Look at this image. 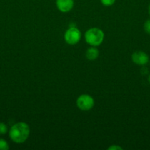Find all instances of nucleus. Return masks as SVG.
Returning <instances> with one entry per match:
<instances>
[{
	"label": "nucleus",
	"mask_w": 150,
	"mask_h": 150,
	"mask_svg": "<svg viewBox=\"0 0 150 150\" xmlns=\"http://www.w3.org/2000/svg\"><path fill=\"white\" fill-rule=\"evenodd\" d=\"M148 12H149V14L150 16V4L149 5V8H148Z\"/></svg>",
	"instance_id": "ddd939ff"
},
{
	"label": "nucleus",
	"mask_w": 150,
	"mask_h": 150,
	"mask_svg": "<svg viewBox=\"0 0 150 150\" xmlns=\"http://www.w3.org/2000/svg\"><path fill=\"white\" fill-rule=\"evenodd\" d=\"M132 61L138 65H146L149 61L148 54L142 51H135L132 54Z\"/></svg>",
	"instance_id": "39448f33"
},
{
	"label": "nucleus",
	"mask_w": 150,
	"mask_h": 150,
	"mask_svg": "<svg viewBox=\"0 0 150 150\" xmlns=\"http://www.w3.org/2000/svg\"><path fill=\"white\" fill-rule=\"evenodd\" d=\"M30 129L26 123L21 122L16 123L10 127L9 130V136L13 142L21 144L26 142L29 138Z\"/></svg>",
	"instance_id": "f257e3e1"
},
{
	"label": "nucleus",
	"mask_w": 150,
	"mask_h": 150,
	"mask_svg": "<svg viewBox=\"0 0 150 150\" xmlns=\"http://www.w3.org/2000/svg\"><path fill=\"white\" fill-rule=\"evenodd\" d=\"M116 149H119V150H122V147L119 146H116V145H113V146H110L108 148V150H116Z\"/></svg>",
	"instance_id": "f8f14e48"
},
{
	"label": "nucleus",
	"mask_w": 150,
	"mask_h": 150,
	"mask_svg": "<svg viewBox=\"0 0 150 150\" xmlns=\"http://www.w3.org/2000/svg\"><path fill=\"white\" fill-rule=\"evenodd\" d=\"M76 105L80 110L87 111L91 110L94 105V100L91 95H82L76 100Z\"/></svg>",
	"instance_id": "20e7f679"
},
{
	"label": "nucleus",
	"mask_w": 150,
	"mask_h": 150,
	"mask_svg": "<svg viewBox=\"0 0 150 150\" xmlns=\"http://www.w3.org/2000/svg\"><path fill=\"white\" fill-rule=\"evenodd\" d=\"M64 39L69 45H75L78 43L81 39V32L75 26L70 27L66 30L64 35Z\"/></svg>",
	"instance_id": "7ed1b4c3"
},
{
	"label": "nucleus",
	"mask_w": 150,
	"mask_h": 150,
	"mask_svg": "<svg viewBox=\"0 0 150 150\" xmlns=\"http://www.w3.org/2000/svg\"><path fill=\"white\" fill-rule=\"evenodd\" d=\"M99 51L96 48L92 46L86 51V57L89 60H95L99 57Z\"/></svg>",
	"instance_id": "0eeeda50"
},
{
	"label": "nucleus",
	"mask_w": 150,
	"mask_h": 150,
	"mask_svg": "<svg viewBox=\"0 0 150 150\" xmlns=\"http://www.w3.org/2000/svg\"><path fill=\"white\" fill-rule=\"evenodd\" d=\"M7 126L3 122H0V135H4L7 133Z\"/></svg>",
	"instance_id": "1a4fd4ad"
},
{
	"label": "nucleus",
	"mask_w": 150,
	"mask_h": 150,
	"mask_svg": "<svg viewBox=\"0 0 150 150\" xmlns=\"http://www.w3.org/2000/svg\"><path fill=\"white\" fill-rule=\"evenodd\" d=\"M74 0H56V6L62 13H68L74 7Z\"/></svg>",
	"instance_id": "423d86ee"
},
{
	"label": "nucleus",
	"mask_w": 150,
	"mask_h": 150,
	"mask_svg": "<svg viewBox=\"0 0 150 150\" xmlns=\"http://www.w3.org/2000/svg\"><path fill=\"white\" fill-rule=\"evenodd\" d=\"M104 38V34L99 28H91L85 34V39L87 43L94 47L99 46L102 43Z\"/></svg>",
	"instance_id": "f03ea898"
},
{
	"label": "nucleus",
	"mask_w": 150,
	"mask_h": 150,
	"mask_svg": "<svg viewBox=\"0 0 150 150\" xmlns=\"http://www.w3.org/2000/svg\"><path fill=\"white\" fill-rule=\"evenodd\" d=\"M101 3L104 6L106 7H109V6H112L115 3L116 0H100Z\"/></svg>",
	"instance_id": "9b49d317"
},
{
	"label": "nucleus",
	"mask_w": 150,
	"mask_h": 150,
	"mask_svg": "<svg viewBox=\"0 0 150 150\" xmlns=\"http://www.w3.org/2000/svg\"><path fill=\"white\" fill-rule=\"evenodd\" d=\"M144 29L148 35H150V19H148L145 21L144 24Z\"/></svg>",
	"instance_id": "9d476101"
},
{
	"label": "nucleus",
	"mask_w": 150,
	"mask_h": 150,
	"mask_svg": "<svg viewBox=\"0 0 150 150\" xmlns=\"http://www.w3.org/2000/svg\"><path fill=\"white\" fill-rule=\"evenodd\" d=\"M148 81H149V83H150V74H149V77H148Z\"/></svg>",
	"instance_id": "4468645a"
},
{
	"label": "nucleus",
	"mask_w": 150,
	"mask_h": 150,
	"mask_svg": "<svg viewBox=\"0 0 150 150\" xmlns=\"http://www.w3.org/2000/svg\"><path fill=\"white\" fill-rule=\"evenodd\" d=\"M9 148L10 146L7 141L3 139H0V150H7L9 149Z\"/></svg>",
	"instance_id": "6e6552de"
}]
</instances>
